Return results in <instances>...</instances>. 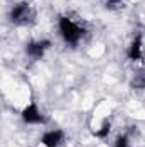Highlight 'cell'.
<instances>
[{
    "instance_id": "4",
    "label": "cell",
    "mask_w": 145,
    "mask_h": 147,
    "mask_svg": "<svg viewBox=\"0 0 145 147\" xmlns=\"http://www.w3.org/2000/svg\"><path fill=\"white\" fill-rule=\"evenodd\" d=\"M51 46L50 39H38V41H29L26 45V55L33 60H41L46 50Z\"/></svg>"
},
{
    "instance_id": "7",
    "label": "cell",
    "mask_w": 145,
    "mask_h": 147,
    "mask_svg": "<svg viewBox=\"0 0 145 147\" xmlns=\"http://www.w3.org/2000/svg\"><path fill=\"white\" fill-rule=\"evenodd\" d=\"M130 87L135 91H142L145 89V69H140L133 74L132 80H130Z\"/></svg>"
},
{
    "instance_id": "5",
    "label": "cell",
    "mask_w": 145,
    "mask_h": 147,
    "mask_svg": "<svg viewBox=\"0 0 145 147\" xmlns=\"http://www.w3.org/2000/svg\"><path fill=\"white\" fill-rule=\"evenodd\" d=\"M63 140H65V134H63V130H60V128H56V130H48V132H44L43 137H41V144L44 147H60L63 144Z\"/></svg>"
},
{
    "instance_id": "6",
    "label": "cell",
    "mask_w": 145,
    "mask_h": 147,
    "mask_svg": "<svg viewBox=\"0 0 145 147\" xmlns=\"http://www.w3.org/2000/svg\"><path fill=\"white\" fill-rule=\"evenodd\" d=\"M126 55H128V58H130L132 62H138V60L144 58V55H142V34H140V33L133 38L132 45H130L128 50H126Z\"/></svg>"
},
{
    "instance_id": "10",
    "label": "cell",
    "mask_w": 145,
    "mask_h": 147,
    "mask_svg": "<svg viewBox=\"0 0 145 147\" xmlns=\"http://www.w3.org/2000/svg\"><path fill=\"white\" fill-rule=\"evenodd\" d=\"M116 147H128V137L126 135H119L116 139Z\"/></svg>"
},
{
    "instance_id": "9",
    "label": "cell",
    "mask_w": 145,
    "mask_h": 147,
    "mask_svg": "<svg viewBox=\"0 0 145 147\" xmlns=\"http://www.w3.org/2000/svg\"><path fill=\"white\" fill-rule=\"evenodd\" d=\"M104 5L109 10H118L123 7V0H104Z\"/></svg>"
},
{
    "instance_id": "1",
    "label": "cell",
    "mask_w": 145,
    "mask_h": 147,
    "mask_svg": "<svg viewBox=\"0 0 145 147\" xmlns=\"http://www.w3.org/2000/svg\"><path fill=\"white\" fill-rule=\"evenodd\" d=\"M58 29H60V34L63 38V41L70 46H77L85 34V29L80 28L77 22H73L67 16H62L58 19Z\"/></svg>"
},
{
    "instance_id": "2",
    "label": "cell",
    "mask_w": 145,
    "mask_h": 147,
    "mask_svg": "<svg viewBox=\"0 0 145 147\" xmlns=\"http://www.w3.org/2000/svg\"><path fill=\"white\" fill-rule=\"evenodd\" d=\"M9 19L15 26H31L36 22V10L28 2H19L10 9Z\"/></svg>"
},
{
    "instance_id": "3",
    "label": "cell",
    "mask_w": 145,
    "mask_h": 147,
    "mask_svg": "<svg viewBox=\"0 0 145 147\" xmlns=\"http://www.w3.org/2000/svg\"><path fill=\"white\" fill-rule=\"evenodd\" d=\"M21 116H22L24 123H29V125H44V123H46V116L39 111V108H38V105L34 101L29 103V105L22 110Z\"/></svg>"
},
{
    "instance_id": "8",
    "label": "cell",
    "mask_w": 145,
    "mask_h": 147,
    "mask_svg": "<svg viewBox=\"0 0 145 147\" xmlns=\"http://www.w3.org/2000/svg\"><path fill=\"white\" fill-rule=\"evenodd\" d=\"M109 132H111V121L109 120H104L103 121V125H101V128L99 130H96L94 132V135L96 137H99V139H106L109 135Z\"/></svg>"
}]
</instances>
